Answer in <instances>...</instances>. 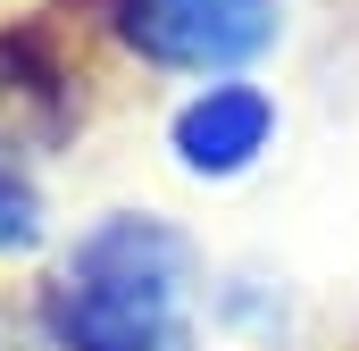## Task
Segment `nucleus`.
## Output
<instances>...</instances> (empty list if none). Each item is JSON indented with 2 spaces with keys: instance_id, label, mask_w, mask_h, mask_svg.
Listing matches in <instances>:
<instances>
[{
  "instance_id": "nucleus-4",
  "label": "nucleus",
  "mask_w": 359,
  "mask_h": 351,
  "mask_svg": "<svg viewBox=\"0 0 359 351\" xmlns=\"http://www.w3.org/2000/svg\"><path fill=\"white\" fill-rule=\"evenodd\" d=\"M50 192H42V176L25 168L17 151H0V267L17 260H42L50 251Z\"/></svg>"
},
{
  "instance_id": "nucleus-2",
  "label": "nucleus",
  "mask_w": 359,
  "mask_h": 351,
  "mask_svg": "<svg viewBox=\"0 0 359 351\" xmlns=\"http://www.w3.org/2000/svg\"><path fill=\"white\" fill-rule=\"evenodd\" d=\"M109 34L151 76L217 84V76H251L259 59L284 51L292 0H109Z\"/></svg>"
},
{
  "instance_id": "nucleus-1",
  "label": "nucleus",
  "mask_w": 359,
  "mask_h": 351,
  "mask_svg": "<svg viewBox=\"0 0 359 351\" xmlns=\"http://www.w3.org/2000/svg\"><path fill=\"white\" fill-rule=\"evenodd\" d=\"M201 310V251L159 209H100L76 226L42 284L50 351H184Z\"/></svg>"
},
{
  "instance_id": "nucleus-3",
  "label": "nucleus",
  "mask_w": 359,
  "mask_h": 351,
  "mask_svg": "<svg viewBox=\"0 0 359 351\" xmlns=\"http://www.w3.org/2000/svg\"><path fill=\"white\" fill-rule=\"evenodd\" d=\"M284 134V109L259 76H217V84H192L168 117V159L192 184H234L276 151Z\"/></svg>"
}]
</instances>
